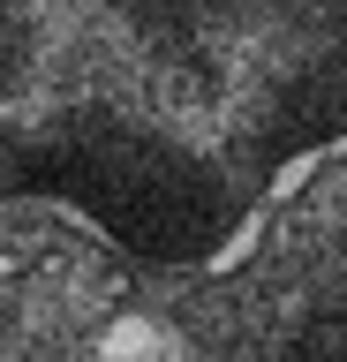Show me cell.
<instances>
[{"mask_svg":"<svg viewBox=\"0 0 347 362\" xmlns=\"http://www.w3.org/2000/svg\"><path fill=\"white\" fill-rule=\"evenodd\" d=\"M317 166H324V144H317V151H295V158H287V166L272 174V197H295V189L317 174Z\"/></svg>","mask_w":347,"mask_h":362,"instance_id":"1","label":"cell"},{"mask_svg":"<svg viewBox=\"0 0 347 362\" xmlns=\"http://www.w3.org/2000/svg\"><path fill=\"white\" fill-rule=\"evenodd\" d=\"M249 242H257V226H242V234H234V242L219 249V257H211V272H227V264H242V257H249Z\"/></svg>","mask_w":347,"mask_h":362,"instance_id":"2","label":"cell"}]
</instances>
